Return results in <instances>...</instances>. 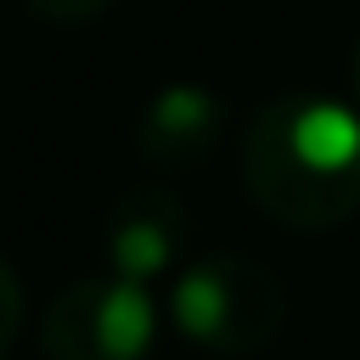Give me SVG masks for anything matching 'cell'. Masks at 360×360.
Wrapping results in <instances>:
<instances>
[{
	"mask_svg": "<svg viewBox=\"0 0 360 360\" xmlns=\"http://www.w3.org/2000/svg\"><path fill=\"white\" fill-rule=\"evenodd\" d=\"M174 321L186 338H197L208 349H231V354L259 349L281 326V281L253 259L214 253L180 281Z\"/></svg>",
	"mask_w": 360,
	"mask_h": 360,
	"instance_id": "7a4b0ae2",
	"label": "cell"
},
{
	"mask_svg": "<svg viewBox=\"0 0 360 360\" xmlns=\"http://www.w3.org/2000/svg\"><path fill=\"white\" fill-rule=\"evenodd\" d=\"M152 338V298L135 281L68 287L45 315L51 360H135Z\"/></svg>",
	"mask_w": 360,
	"mask_h": 360,
	"instance_id": "3957f363",
	"label": "cell"
},
{
	"mask_svg": "<svg viewBox=\"0 0 360 360\" xmlns=\"http://www.w3.org/2000/svg\"><path fill=\"white\" fill-rule=\"evenodd\" d=\"M354 79H360V45H354Z\"/></svg>",
	"mask_w": 360,
	"mask_h": 360,
	"instance_id": "ba28073f",
	"label": "cell"
},
{
	"mask_svg": "<svg viewBox=\"0 0 360 360\" xmlns=\"http://www.w3.org/2000/svg\"><path fill=\"white\" fill-rule=\"evenodd\" d=\"M17 281H11V270L0 264V354H6V343H11V332H17Z\"/></svg>",
	"mask_w": 360,
	"mask_h": 360,
	"instance_id": "52a82bcc",
	"label": "cell"
},
{
	"mask_svg": "<svg viewBox=\"0 0 360 360\" xmlns=\"http://www.w3.org/2000/svg\"><path fill=\"white\" fill-rule=\"evenodd\" d=\"M39 17H51V22H90V17H101L112 0H28Z\"/></svg>",
	"mask_w": 360,
	"mask_h": 360,
	"instance_id": "8992f818",
	"label": "cell"
},
{
	"mask_svg": "<svg viewBox=\"0 0 360 360\" xmlns=\"http://www.w3.org/2000/svg\"><path fill=\"white\" fill-rule=\"evenodd\" d=\"M214 124H219L214 96H202V90H169L146 112V141H158V152H180L186 158V152L208 146Z\"/></svg>",
	"mask_w": 360,
	"mask_h": 360,
	"instance_id": "277c9868",
	"label": "cell"
},
{
	"mask_svg": "<svg viewBox=\"0 0 360 360\" xmlns=\"http://www.w3.org/2000/svg\"><path fill=\"white\" fill-rule=\"evenodd\" d=\"M242 180L292 231H332L360 202V124L332 101H270L248 129Z\"/></svg>",
	"mask_w": 360,
	"mask_h": 360,
	"instance_id": "6da1fadb",
	"label": "cell"
},
{
	"mask_svg": "<svg viewBox=\"0 0 360 360\" xmlns=\"http://www.w3.org/2000/svg\"><path fill=\"white\" fill-rule=\"evenodd\" d=\"M169 242L174 236H169V225L158 214H124L118 231H112V264L124 276H146V270H158L169 259Z\"/></svg>",
	"mask_w": 360,
	"mask_h": 360,
	"instance_id": "5b68a950",
	"label": "cell"
}]
</instances>
